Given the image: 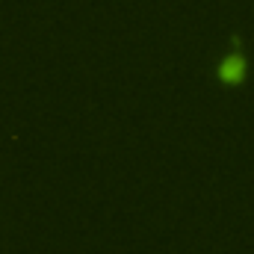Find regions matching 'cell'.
Returning a JSON list of instances; mask_svg holds the SVG:
<instances>
[{
  "instance_id": "1",
  "label": "cell",
  "mask_w": 254,
  "mask_h": 254,
  "mask_svg": "<svg viewBox=\"0 0 254 254\" xmlns=\"http://www.w3.org/2000/svg\"><path fill=\"white\" fill-rule=\"evenodd\" d=\"M249 77V60H246V51H243V39L234 36L231 39V54H225L219 65H216V80L225 86V89H240Z\"/></svg>"
}]
</instances>
